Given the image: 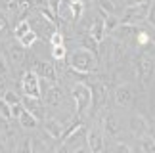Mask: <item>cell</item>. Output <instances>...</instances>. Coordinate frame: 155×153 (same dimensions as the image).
I'll list each match as a JSON object with an SVG mask.
<instances>
[{
    "label": "cell",
    "instance_id": "cell-30",
    "mask_svg": "<svg viewBox=\"0 0 155 153\" xmlns=\"http://www.w3.org/2000/svg\"><path fill=\"white\" fill-rule=\"evenodd\" d=\"M50 44L52 46H56V44H65V37H63V33L59 31V29H56V31H54L52 34H50Z\"/></svg>",
    "mask_w": 155,
    "mask_h": 153
},
{
    "label": "cell",
    "instance_id": "cell-12",
    "mask_svg": "<svg viewBox=\"0 0 155 153\" xmlns=\"http://www.w3.org/2000/svg\"><path fill=\"white\" fill-rule=\"evenodd\" d=\"M92 113H98L100 109H104L107 105V86L104 82H96V84H92Z\"/></svg>",
    "mask_w": 155,
    "mask_h": 153
},
{
    "label": "cell",
    "instance_id": "cell-38",
    "mask_svg": "<svg viewBox=\"0 0 155 153\" xmlns=\"http://www.w3.org/2000/svg\"><path fill=\"white\" fill-rule=\"evenodd\" d=\"M127 2V6H132V4H140V2H144V0H124Z\"/></svg>",
    "mask_w": 155,
    "mask_h": 153
},
{
    "label": "cell",
    "instance_id": "cell-17",
    "mask_svg": "<svg viewBox=\"0 0 155 153\" xmlns=\"http://www.w3.org/2000/svg\"><path fill=\"white\" fill-rule=\"evenodd\" d=\"M63 125L65 122L59 121V119H46L44 121V132L48 134L52 140H59L61 134H63V128H65Z\"/></svg>",
    "mask_w": 155,
    "mask_h": 153
},
{
    "label": "cell",
    "instance_id": "cell-14",
    "mask_svg": "<svg viewBox=\"0 0 155 153\" xmlns=\"http://www.w3.org/2000/svg\"><path fill=\"white\" fill-rule=\"evenodd\" d=\"M33 71L37 73L40 79H46L50 82H58V71H56V65L52 61H42V60H35V65H33Z\"/></svg>",
    "mask_w": 155,
    "mask_h": 153
},
{
    "label": "cell",
    "instance_id": "cell-10",
    "mask_svg": "<svg viewBox=\"0 0 155 153\" xmlns=\"http://www.w3.org/2000/svg\"><path fill=\"white\" fill-rule=\"evenodd\" d=\"M86 145H88V149L94 151V153L104 151V148H105V134H104V130L100 126L86 128Z\"/></svg>",
    "mask_w": 155,
    "mask_h": 153
},
{
    "label": "cell",
    "instance_id": "cell-21",
    "mask_svg": "<svg viewBox=\"0 0 155 153\" xmlns=\"http://www.w3.org/2000/svg\"><path fill=\"white\" fill-rule=\"evenodd\" d=\"M104 14V11H102ZM119 23H121V19L115 15V14H104V27H105V34L113 33L115 29L119 27Z\"/></svg>",
    "mask_w": 155,
    "mask_h": 153
},
{
    "label": "cell",
    "instance_id": "cell-11",
    "mask_svg": "<svg viewBox=\"0 0 155 153\" xmlns=\"http://www.w3.org/2000/svg\"><path fill=\"white\" fill-rule=\"evenodd\" d=\"M136 73L144 82H147L155 73V57L147 56V54H140L138 56V63H136Z\"/></svg>",
    "mask_w": 155,
    "mask_h": 153
},
{
    "label": "cell",
    "instance_id": "cell-20",
    "mask_svg": "<svg viewBox=\"0 0 155 153\" xmlns=\"http://www.w3.org/2000/svg\"><path fill=\"white\" fill-rule=\"evenodd\" d=\"M37 40H38V34L33 31V29H29L27 33H23L19 38H17V42H19V46H23L25 50H29V48H33L35 44H37Z\"/></svg>",
    "mask_w": 155,
    "mask_h": 153
},
{
    "label": "cell",
    "instance_id": "cell-31",
    "mask_svg": "<svg viewBox=\"0 0 155 153\" xmlns=\"http://www.w3.org/2000/svg\"><path fill=\"white\" fill-rule=\"evenodd\" d=\"M0 117L12 119V107H10V103L6 102L4 98H0Z\"/></svg>",
    "mask_w": 155,
    "mask_h": 153
},
{
    "label": "cell",
    "instance_id": "cell-9",
    "mask_svg": "<svg viewBox=\"0 0 155 153\" xmlns=\"http://www.w3.org/2000/svg\"><path fill=\"white\" fill-rule=\"evenodd\" d=\"M128 128H130V134H132L134 138H147V136H153V128L150 125V121L146 119V117L142 115H132L128 121Z\"/></svg>",
    "mask_w": 155,
    "mask_h": 153
},
{
    "label": "cell",
    "instance_id": "cell-43",
    "mask_svg": "<svg viewBox=\"0 0 155 153\" xmlns=\"http://www.w3.org/2000/svg\"><path fill=\"white\" fill-rule=\"evenodd\" d=\"M0 6H2V0H0Z\"/></svg>",
    "mask_w": 155,
    "mask_h": 153
},
{
    "label": "cell",
    "instance_id": "cell-37",
    "mask_svg": "<svg viewBox=\"0 0 155 153\" xmlns=\"http://www.w3.org/2000/svg\"><path fill=\"white\" fill-rule=\"evenodd\" d=\"M59 2H61V0H48V6H50V10L54 11V14L58 11V6H59Z\"/></svg>",
    "mask_w": 155,
    "mask_h": 153
},
{
    "label": "cell",
    "instance_id": "cell-5",
    "mask_svg": "<svg viewBox=\"0 0 155 153\" xmlns=\"http://www.w3.org/2000/svg\"><path fill=\"white\" fill-rule=\"evenodd\" d=\"M147 10H150V4L146 2H140V4H132V6H127L123 11V17H121V23H127V25H138V23H144L147 19Z\"/></svg>",
    "mask_w": 155,
    "mask_h": 153
},
{
    "label": "cell",
    "instance_id": "cell-32",
    "mask_svg": "<svg viewBox=\"0 0 155 153\" xmlns=\"http://www.w3.org/2000/svg\"><path fill=\"white\" fill-rule=\"evenodd\" d=\"M8 27H10V23H8V17H6L4 11H0V37L2 34H6V31H8Z\"/></svg>",
    "mask_w": 155,
    "mask_h": 153
},
{
    "label": "cell",
    "instance_id": "cell-2",
    "mask_svg": "<svg viewBox=\"0 0 155 153\" xmlns=\"http://www.w3.org/2000/svg\"><path fill=\"white\" fill-rule=\"evenodd\" d=\"M59 149L61 151H86L88 145H86V126L81 125L77 126L75 130H71L69 134L59 140Z\"/></svg>",
    "mask_w": 155,
    "mask_h": 153
},
{
    "label": "cell",
    "instance_id": "cell-1",
    "mask_svg": "<svg viewBox=\"0 0 155 153\" xmlns=\"http://www.w3.org/2000/svg\"><path fill=\"white\" fill-rule=\"evenodd\" d=\"M65 61H67V65L73 69L77 73H82V75H88V73H94L98 69V54L92 50H86V48H75L71 54H67L65 57Z\"/></svg>",
    "mask_w": 155,
    "mask_h": 153
},
{
    "label": "cell",
    "instance_id": "cell-23",
    "mask_svg": "<svg viewBox=\"0 0 155 153\" xmlns=\"http://www.w3.org/2000/svg\"><path fill=\"white\" fill-rule=\"evenodd\" d=\"M100 4V11H104V14H117L119 6L115 0H98Z\"/></svg>",
    "mask_w": 155,
    "mask_h": 153
},
{
    "label": "cell",
    "instance_id": "cell-22",
    "mask_svg": "<svg viewBox=\"0 0 155 153\" xmlns=\"http://www.w3.org/2000/svg\"><path fill=\"white\" fill-rule=\"evenodd\" d=\"M81 46H82V48H86V50L96 52V54H98V50H100V42H98V40L92 37L90 33H86L84 37L81 38Z\"/></svg>",
    "mask_w": 155,
    "mask_h": 153
},
{
    "label": "cell",
    "instance_id": "cell-8",
    "mask_svg": "<svg viewBox=\"0 0 155 153\" xmlns=\"http://www.w3.org/2000/svg\"><path fill=\"white\" fill-rule=\"evenodd\" d=\"M14 119H6V117H0V138L6 144L8 149H15L17 140H19V134H17L15 125L12 122Z\"/></svg>",
    "mask_w": 155,
    "mask_h": 153
},
{
    "label": "cell",
    "instance_id": "cell-41",
    "mask_svg": "<svg viewBox=\"0 0 155 153\" xmlns=\"http://www.w3.org/2000/svg\"><path fill=\"white\" fill-rule=\"evenodd\" d=\"M82 2H84V4H86V2H88V0H82Z\"/></svg>",
    "mask_w": 155,
    "mask_h": 153
},
{
    "label": "cell",
    "instance_id": "cell-26",
    "mask_svg": "<svg viewBox=\"0 0 155 153\" xmlns=\"http://www.w3.org/2000/svg\"><path fill=\"white\" fill-rule=\"evenodd\" d=\"M48 145L44 144V140L40 136H33L31 138V153H38V151H46Z\"/></svg>",
    "mask_w": 155,
    "mask_h": 153
},
{
    "label": "cell",
    "instance_id": "cell-6",
    "mask_svg": "<svg viewBox=\"0 0 155 153\" xmlns=\"http://www.w3.org/2000/svg\"><path fill=\"white\" fill-rule=\"evenodd\" d=\"M42 98H44V103L48 107H63L65 102H67V92L63 90V86H59L58 82H50L48 88L42 92Z\"/></svg>",
    "mask_w": 155,
    "mask_h": 153
},
{
    "label": "cell",
    "instance_id": "cell-36",
    "mask_svg": "<svg viewBox=\"0 0 155 153\" xmlns=\"http://www.w3.org/2000/svg\"><path fill=\"white\" fill-rule=\"evenodd\" d=\"M113 149L115 151H132V148H130L128 144H124V142H117L115 145H113Z\"/></svg>",
    "mask_w": 155,
    "mask_h": 153
},
{
    "label": "cell",
    "instance_id": "cell-35",
    "mask_svg": "<svg viewBox=\"0 0 155 153\" xmlns=\"http://www.w3.org/2000/svg\"><path fill=\"white\" fill-rule=\"evenodd\" d=\"M8 63H10L8 60H4V57L0 56V75L8 76V69H10V67H8Z\"/></svg>",
    "mask_w": 155,
    "mask_h": 153
},
{
    "label": "cell",
    "instance_id": "cell-7",
    "mask_svg": "<svg viewBox=\"0 0 155 153\" xmlns=\"http://www.w3.org/2000/svg\"><path fill=\"white\" fill-rule=\"evenodd\" d=\"M19 86H21V92L23 96H35V98H42V92H40V76L29 69L21 75V80H19Z\"/></svg>",
    "mask_w": 155,
    "mask_h": 153
},
{
    "label": "cell",
    "instance_id": "cell-29",
    "mask_svg": "<svg viewBox=\"0 0 155 153\" xmlns=\"http://www.w3.org/2000/svg\"><path fill=\"white\" fill-rule=\"evenodd\" d=\"M15 151L31 153V138H19V144L15 145Z\"/></svg>",
    "mask_w": 155,
    "mask_h": 153
},
{
    "label": "cell",
    "instance_id": "cell-16",
    "mask_svg": "<svg viewBox=\"0 0 155 153\" xmlns=\"http://www.w3.org/2000/svg\"><path fill=\"white\" fill-rule=\"evenodd\" d=\"M21 105L23 109H27L29 113H33L37 119H44V105L42 98H35V96H21Z\"/></svg>",
    "mask_w": 155,
    "mask_h": 153
},
{
    "label": "cell",
    "instance_id": "cell-39",
    "mask_svg": "<svg viewBox=\"0 0 155 153\" xmlns=\"http://www.w3.org/2000/svg\"><path fill=\"white\" fill-rule=\"evenodd\" d=\"M150 111H151V119L155 121V102L151 103V107H150Z\"/></svg>",
    "mask_w": 155,
    "mask_h": 153
},
{
    "label": "cell",
    "instance_id": "cell-42",
    "mask_svg": "<svg viewBox=\"0 0 155 153\" xmlns=\"http://www.w3.org/2000/svg\"><path fill=\"white\" fill-rule=\"evenodd\" d=\"M153 140H155V132H153Z\"/></svg>",
    "mask_w": 155,
    "mask_h": 153
},
{
    "label": "cell",
    "instance_id": "cell-27",
    "mask_svg": "<svg viewBox=\"0 0 155 153\" xmlns=\"http://www.w3.org/2000/svg\"><path fill=\"white\" fill-rule=\"evenodd\" d=\"M2 98L8 102L10 105H15V103H21V96L17 94L15 90H4V94H2Z\"/></svg>",
    "mask_w": 155,
    "mask_h": 153
},
{
    "label": "cell",
    "instance_id": "cell-28",
    "mask_svg": "<svg viewBox=\"0 0 155 153\" xmlns=\"http://www.w3.org/2000/svg\"><path fill=\"white\" fill-rule=\"evenodd\" d=\"M138 148H140L142 151H153V153H155V140H153V136L142 138V140H140V145H138Z\"/></svg>",
    "mask_w": 155,
    "mask_h": 153
},
{
    "label": "cell",
    "instance_id": "cell-25",
    "mask_svg": "<svg viewBox=\"0 0 155 153\" xmlns=\"http://www.w3.org/2000/svg\"><path fill=\"white\" fill-rule=\"evenodd\" d=\"M29 29H31V27H29L27 17H21V19L15 23V27H14V37H15V38H19L23 33H27V31H29Z\"/></svg>",
    "mask_w": 155,
    "mask_h": 153
},
{
    "label": "cell",
    "instance_id": "cell-34",
    "mask_svg": "<svg viewBox=\"0 0 155 153\" xmlns=\"http://www.w3.org/2000/svg\"><path fill=\"white\" fill-rule=\"evenodd\" d=\"M10 107H12V119H17V117L21 115V111H23V105H21V103L10 105Z\"/></svg>",
    "mask_w": 155,
    "mask_h": 153
},
{
    "label": "cell",
    "instance_id": "cell-18",
    "mask_svg": "<svg viewBox=\"0 0 155 153\" xmlns=\"http://www.w3.org/2000/svg\"><path fill=\"white\" fill-rule=\"evenodd\" d=\"M8 61L12 63V65H21V63L25 61V48L19 46V42H17L15 46L14 44L8 46Z\"/></svg>",
    "mask_w": 155,
    "mask_h": 153
},
{
    "label": "cell",
    "instance_id": "cell-24",
    "mask_svg": "<svg viewBox=\"0 0 155 153\" xmlns=\"http://www.w3.org/2000/svg\"><path fill=\"white\" fill-rule=\"evenodd\" d=\"M67 46L65 44H56V46H52V57H54V61H59V60H65L67 57Z\"/></svg>",
    "mask_w": 155,
    "mask_h": 153
},
{
    "label": "cell",
    "instance_id": "cell-15",
    "mask_svg": "<svg viewBox=\"0 0 155 153\" xmlns=\"http://www.w3.org/2000/svg\"><path fill=\"white\" fill-rule=\"evenodd\" d=\"M102 130L107 138H113V140H117V136L121 134V122H119L117 119V115L115 113H105L102 117Z\"/></svg>",
    "mask_w": 155,
    "mask_h": 153
},
{
    "label": "cell",
    "instance_id": "cell-3",
    "mask_svg": "<svg viewBox=\"0 0 155 153\" xmlns=\"http://www.w3.org/2000/svg\"><path fill=\"white\" fill-rule=\"evenodd\" d=\"M71 98H73V103L77 107V115H84L88 107L92 103V88L86 82H75L71 86Z\"/></svg>",
    "mask_w": 155,
    "mask_h": 153
},
{
    "label": "cell",
    "instance_id": "cell-4",
    "mask_svg": "<svg viewBox=\"0 0 155 153\" xmlns=\"http://www.w3.org/2000/svg\"><path fill=\"white\" fill-rule=\"evenodd\" d=\"M29 15H31V17H27L29 27H31L33 31L38 34V38H50V34L58 29L56 23L50 21L40 10H33V11H29Z\"/></svg>",
    "mask_w": 155,
    "mask_h": 153
},
{
    "label": "cell",
    "instance_id": "cell-13",
    "mask_svg": "<svg viewBox=\"0 0 155 153\" xmlns=\"http://www.w3.org/2000/svg\"><path fill=\"white\" fill-rule=\"evenodd\" d=\"M113 99L119 107H130L134 103V90L130 88V84H119L113 90Z\"/></svg>",
    "mask_w": 155,
    "mask_h": 153
},
{
    "label": "cell",
    "instance_id": "cell-40",
    "mask_svg": "<svg viewBox=\"0 0 155 153\" xmlns=\"http://www.w3.org/2000/svg\"><path fill=\"white\" fill-rule=\"evenodd\" d=\"M150 34H151V42H153V44H155V29H153V31H151V33H150Z\"/></svg>",
    "mask_w": 155,
    "mask_h": 153
},
{
    "label": "cell",
    "instance_id": "cell-19",
    "mask_svg": "<svg viewBox=\"0 0 155 153\" xmlns=\"http://www.w3.org/2000/svg\"><path fill=\"white\" fill-rule=\"evenodd\" d=\"M17 122H19V126L21 128H25V130H35V128L38 126V119L35 117L33 113H29L27 109H23L21 111V115L15 119Z\"/></svg>",
    "mask_w": 155,
    "mask_h": 153
},
{
    "label": "cell",
    "instance_id": "cell-33",
    "mask_svg": "<svg viewBox=\"0 0 155 153\" xmlns=\"http://www.w3.org/2000/svg\"><path fill=\"white\" fill-rule=\"evenodd\" d=\"M146 21L155 29V4L150 6V10H147V19H146Z\"/></svg>",
    "mask_w": 155,
    "mask_h": 153
}]
</instances>
